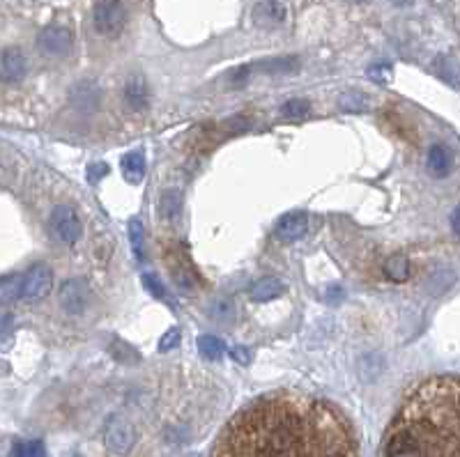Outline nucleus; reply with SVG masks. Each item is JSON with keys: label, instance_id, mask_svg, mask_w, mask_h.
I'll use <instances>...</instances> for the list:
<instances>
[{"label": "nucleus", "instance_id": "17", "mask_svg": "<svg viewBox=\"0 0 460 457\" xmlns=\"http://www.w3.org/2000/svg\"><path fill=\"white\" fill-rule=\"evenodd\" d=\"M129 242H132V251L138 260H145V227L141 218H132L129 221Z\"/></svg>", "mask_w": 460, "mask_h": 457}, {"label": "nucleus", "instance_id": "1", "mask_svg": "<svg viewBox=\"0 0 460 457\" xmlns=\"http://www.w3.org/2000/svg\"><path fill=\"white\" fill-rule=\"evenodd\" d=\"M94 28L104 37H118L125 30L127 23V10L120 0H99L94 5Z\"/></svg>", "mask_w": 460, "mask_h": 457}, {"label": "nucleus", "instance_id": "16", "mask_svg": "<svg viewBox=\"0 0 460 457\" xmlns=\"http://www.w3.org/2000/svg\"><path fill=\"white\" fill-rule=\"evenodd\" d=\"M258 67H260V72H265V74H292L299 69V60L292 56L270 58V60H263Z\"/></svg>", "mask_w": 460, "mask_h": 457}, {"label": "nucleus", "instance_id": "2", "mask_svg": "<svg viewBox=\"0 0 460 457\" xmlns=\"http://www.w3.org/2000/svg\"><path fill=\"white\" fill-rule=\"evenodd\" d=\"M104 442H106V448L111 453L127 455L134 448V442H136L134 425L123 416H111L108 423H106V430H104Z\"/></svg>", "mask_w": 460, "mask_h": 457}, {"label": "nucleus", "instance_id": "7", "mask_svg": "<svg viewBox=\"0 0 460 457\" xmlns=\"http://www.w3.org/2000/svg\"><path fill=\"white\" fill-rule=\"evenodd\" d=\"M28 74V60L23 51L16 46H7L0 51V81L3 83H21Z\"/></svg>", "mask_w": 460, "mask_h": 457}, {"label": "nucleus", "instance_id": "23", "mask_svg": "<svg viewBox=\"0 0 460 457\" xmlns=\"http://www.w3.org/2000/svg\"><path fill=\"white\" fill-rule=\"evenodd\" d=\"M368 96L361 94V92H348L341 96V108L348 111V113H363L368 111Z\"/></svg>", "mask_w": 460, "mask_h": 457}, {"label": "nucleus", "instance_id": "20", "mask_svg": "<svg viewBox=\"0 0 460 457\" xmlns=\"http://www.w3.org/2000/svg\"><path fill=\"white\" fill-rule=\"evenodd\" d=\"M281 113L290 120H304L311 115V104L306 99H290L283 104Z\"/></svg>", "mask_w": 460, "mask_h": 457}, {"label": "nucleus", "instance_id": "4", "mask_svg": "<svg viewBox=\"0 0 460 457\" xmlns=\"http://www.w3.org/2000/svg\"><path fill=\"white\" fill-rule=\"evenodd\" d=\"M54 289V271L46 265H35L21 276V296L37 301Z\"/></svg>", "mask_w": 460, "mask_h": 457}, {"label": "nucleus", "instance_id": "27", "mask_svg": "<svg viewBox=\"0 0 460 457\" xmlns=\"http://www.w3.org/2000/svg\"><path fill=\"white\" fill-rule=\"evenodd\" d=\"M113 347H116V349H111V351L120 358V361L129 363V361H132V358H134V361H138V354H136V351H134V349H129L127 345H123V342H120V340L113 342Z\"/></svg>", "mask_w": 460, "mask_h": 457}, {"label": "nucleus", "instance_id": "5", "mask_svg": "<svg viewBox=\"0 0 460 457\" xmlns=\"http://www.w3.org/2000/svg\"><path fill=\"white\" fill-rule=\"evenodd\" d=\"M51 230L65 244H74L81 237V221L69 205H58L51 214Z\"/></svg>", "mask_w": 460, "mask_h": 457}, {"label": "nucleus", "instance_id": "12", "mask_svg": "<svg viewBox=\"0 0 460 457\" xmlns=\"http://www.w3.org/2000/svg\"><path fill=\"white\" fill-rule=\"evenodd\" d=\"M72 99L79 108H97L99 104V90L94 87V83L90 81H83V83H76L74 90H72Z\"/></svg>", "mask_w": 460, "mask_h": 457}, {"label": "nucleus", "instance_id": "22", "mask_svg": "<svg viewBox=\"0 0 460 457\" xmlns=\"http://www.w3.org/2000/svg\"><path fill=\"white\" fill-rule=\"evenodd\" d=\"M21 296V276H10L0 283V301L12 303Z\"/></svg>", "mask_w": 460, "mask_h": 457}, {"label": "nucleus", "instance_id": "35", "mask_svg": "<svg viewBox=\"0 0 460 457\" xmlns=\"http://www.w3.org/2000/svg\"><path fill=\"white\" fill-rule=\"evenodd\" d=\"M357 3H363V0H357Z\"/></svg>", "mask_w": 460, "mask_h": 457}, {"label": "nucleus", "instance_id": "3", "mask_svg": "<svg viewBox=\"0 0 460 457\" xmlns=\"http://www.w3.org/2000/svg\"><path fill=\"white\" fill-rule=\"evenodd\" d=\"M37 46L42 54L49 58H65L72 54L74 37L67 28H63V25H49V28L39 32Z\"/></svg>", "mask_w": 460, "mask_h": 457}, {"label": "nucleus", "instance_id": "31", "mask_svg": "<svg viewBox=\"0 0 460 457\" xmlns=\"http://www.w3.org/2000/svg\"><path fill=\"white\" fill-rule=\"evenodd\" d=\"M458 218H460V209L456 207L454 212H451V230H454V234L460 232V223H458Z\"/></svg>", "mask_w": 460, "mask_h": 457}, {"label": "nucleus", "instance_id": "34", "mask_svg": "<svg viewBox=\"0 0 460 457\" xmlns=\"http://www.w3.org/2000/svg\"><path fill=\"white\" fill-rule=\"evenodd\" d=\"M225 457H240V455H235V453H230V451H228V455H225Z\"/></svg>", "mask_w": 460, "mask_h": 457}, {"label": "nucleus", "instance_id": "6", "mask_svg": "<svg viewBox=\"0 0 460 457\" xmlns=\"http://www.w3.org/2000/svg\"><path fill=\"white\" fill-rule=\"evenodd\" d=\"M60 306L69 313V315H81L85 311V306L90 301V289L88 283L81 278H69L63 283L58 292Z\"/></svg>", "mask_w": 460, "mask_h": 457}, {"label": "nucleus", "instance_id": "10", "mask_svg": "<svg viewBox=\"0 0 460 457\" xmlns=\"http://www.w3.org/2000/svg\"><path fill=\"white\" fill-rule=\"evenodd\" d=\"M125 101L129 104V108L134 111H143L147 108V101H150V90H147V83L143 76H132L125 85Z\"/></svg>", "mask_w": 460, "mask_h": 457}, {"label": "nucleus", "instance_id": "21", "mask_svg": "<svg viewBox=\"0 0 460 457\" xmlns=\"http://www.w3.org/2000/svg\"><path fill=\"white\" fill-rule=\"evenodd\" d=\"M143 285H145L147 292H150L154 299H159V301L175 303V301H173V296L168 294V289L163 287V283H161V280L154 276V274H143Z\"/></svg>", "mask_w": 460, "mask_h": 457}, {"label": "nucleus", "instance_id": "33", "mask_svg": "<svg viewBox=\"0 0 460 457\" xmlns=\"http://www.w3.org/2000/svg\"><path fill=\"white\" fill-rule=\"evenodd\" d=\"M396 5H407V3H412V0H394Z\"/></svg>", "mask_w": 460, "mask_h": 457}, {"label": "nucleus", "instance_id": "36", "mask_svg": "<svg viewBox=\"0 0 460 457\" xmlns=\"http://www.w3.org/2000/svg\"><path fill=\"white\" fill-rule=\"evenodd\" d=\"M76 457H81V455H76Z\"/></svg>", "mask_w": 460, "mask_h": 457}, {"label": "nucleus", "instance_id": "32", "mask_svg": "<svg viewBox=\"0 0 460 457\" xmlns=\"http://www.w3.org/2000/svg\"><path fill=\"white\" fill-rule=\"evenodd\" d=\"M343 296V292H341V287H334V289H329V294H327V299L332 301V299H341Z\"/></svg>", "mask_w": 460, "mask_h": 457}, {"label": "nucleus", "instance_id": "14", "mask_svg": "<svg viewBox=\"0 0 460 457\" xmlns=\"http://www.w3.org/2000/svg\"><path fill=\"white\" fill-rule=\"evenodd\" d=\"M385 274L389 280H394V283H405V280L410 278V260H407L403 253H394V256L385 262Z\"/></svg>", "mask_w": 460, "mask_h": 457}, {"label": "nucleus", "instance_id": "9", "mask_svg": "<svg viewBox=\"0 0 460 457\" xmlns=\"http://www.w3.org/2000/svg\"><path fill=\"white\" fill-rule=\"evenodd\" d=\"M285 21V5L279 0H263L254 7V23L260 28H276Z\"/></svg>", "mask_w": 460, "mask_h": 457}, {"label": "nucleus", "instance_id": "19", "mask_svg": "<svg viewBox=\"0 0 460 457\" xmlns=\"http://www.w3.org/2000/svg\"><path fill=\"white\" fill-rule=\"evenodd\" d=\"M182 209V196L178 191H166L159 200V214L161 218H175Z\"/></svg>", "mask_w": 460, "mask_h": 457}, {"label": "nucleus", "instance_id": "24", "mask_svg": "<svg viewBox=\"0 0 460 457\" xmlns=\"http://www.w3.org/2000/svg\"><path fill=\"white\" fill-rule=\"evenodd\" d=\"M12 457H46L44 444L42 442H28V444H16Z\"/></svg>", "mask_w": 460, "mask_h": 457}, {"label": "nucleus", "instance_id": "18", "mask_svg": "<svg viewBox=\"0 0 460 457\" xmlns=\"http://www.w3.org/2000/svg\"><path fill=\"white\" fill-rule=\"evenodd\" d=\"M198 351L207 361H219V358H223L225 345L216 336H201L198 338Z\"/></svg>", "mask_w": 460, "mask_h": 457}, {"label": "nucleus", "instance_id": "15", "mask_svg": "<svg viewBox=\"0 0 460 457\" xmlns=\"http://www.w3.org/2000/svg\"><path fill=\"white\" fill-rule=\"evenodd\" d=\"M120 168H123V175H125L127 182L141 184L143 177H145V161H143V154H138V152L127 154L125 159H123V163H120Z\"/></svg>", "mask_w": 460, "mask_h": 457}, {"label": "nucleus", "instance_id": "11", "mask_svg": "<svg viewBox=\"0 0 460 457\" xmlns=\"http://www.w3.org/2000/svg\"><path fill=\"white\" fill-rule=\"evenodd\" d=\"M283 289L285 287L279 278L267 276V278H260L258 283L251 287V299H254L256 303H267V301H272V299L281 296Z\"/></svg>", "mask_w": 460, "mask_h": 457}, {"label": "nucleus", "instance_id": "13", "mask_svg": "<svg viewBox=\"0 0 460 457\" xmlns=\"http://www.w3.org/2000/svg\"><path fill=\"white\" fill-rule=\"evenodd\" d=\"M428 170L433 177H445V175L449 173L451 168V156H449V149L447 147H442V145H433L428 149Z\"/></svg>", "mask_w": 460, "mask_h": 457}, {"label": "nucleus", "instance_id": "30", "mask_svg": "<svg viewBox=\"0 0 460 457\" xmlns=\"http://www.w3.org/2000/svg\"><path fill=\"white\" fill-rule=\"evenodd\" d=\"M247 76H249V67H240V69H235V72L230 74L232 83H235V85L244 83V81H247Z\"/></svg>", "mask_w": 460, "mask_h": 457}, {"label": "nucleus", "instance_id": "26", "mask_svg": "<svg viewBox=\"0 0 460 457\" xmlns=\"http://www.w3.org/2000/svg\"><path fill=\"white\" fill-rule=\"evenodd\" d=\"M368 76L375 83H389V81H392V67H389V65H375V67L368 69Z\"/></svg>", "mask_w": 460, "mask_h": 457}, {"label": "nucleus", "instance_id": "28", "mask_svg": "<svg viewBox=\"0 0 460 457\" xmlns=\"http://www.w3.org/2000/svg\"><path fill=\"white\" fill-rule=\"evenodd\" d=\"M230 356H232V361H237L240 365H249L251 363V351L247 347H230Z\"/></svg>", "mask_w": 460, "mask_h": 457}, {"label": "nucleus", "instance_id": "29", "mask_svg": "<svg viewBox=\"0 0 460 457\" xmlns=\"http://www.w3.org/2000/svg\"><path fill=\"white\" fill-rule=\"evenodd\" d=\"M106 175H108V165H106V163H101V161L92 163L90 168H88V177H90V182H99L101 177H106Z\"/></svg>", "mask_w": 460, "mask_h": 457}, {"label": "nucleus", "instance_id": "25", "mask_svg": "<svg viewBox=\"0 0 460 457\" xmlns=\"http://www.w3.org/2000/svg\"><path fill=\"white\" fill-rule=\"evenodd\" d=\"M180 342V329H168V333H163L161 340H159V351H168V349H175Z\"/></svg>", "mask_w": 460, "mask_h": 457}, {"label": "nucleus", "instance_id": "8", "mask_svg": "<svg viewBox=\"0 0 460 457\" xmlns=\"http://www.w3.org/2000/svg\"><path fill=\"white\" fill-rule=\"evenodd\" d=\"M309 230V218L304 212H290L279 218V223H276V237H279L281 242H297L302 239L304 234Z\"/></svg>", "mask_w": 460, "mask_h": 457}]
</instances>
